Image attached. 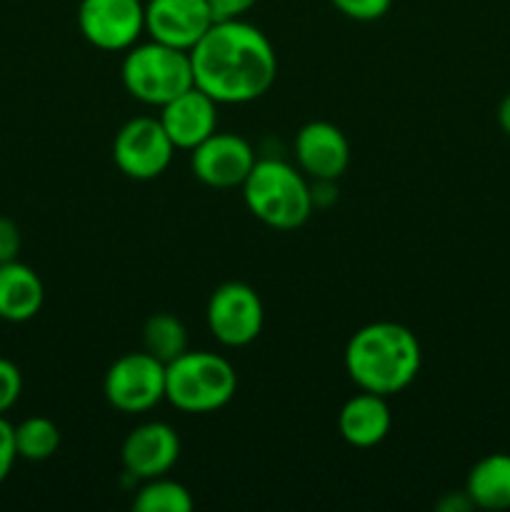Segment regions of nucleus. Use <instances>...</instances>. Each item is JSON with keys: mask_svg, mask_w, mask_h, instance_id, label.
Segmentation results:
<instances>
[{"mask_svg": "<svg viewBox=\"0 0 510 512\" xmlns=\"http://www.w3.org/2000/svg\"><path fill=\"white\" fill-rule=\"evenodd\" d=\"M195 88L218 105H243L263 98L278 75V55L255 25L218 20L190 50Z\"/></svg>", "mask_w": 510, "mask_h": 512, "instance_id": "obj_1", "label": "nucleus"}, {"mask_svg": "<svg viewBox=\"0 0 510 512\" xmlns=\"http://www.w3.org/2000/svg\"><path fill=\"white\" fill-rule=\"evenodd\" d=\"M423 350L410 328L400 323H370L345 348V373L365 393L398 395L420 373Z\"/></svg>", "mask_w": 510, "mask_h": 512, "instance_id": "obj_2", "label": "nucleus"}, {"mask_svg": "<svg viewBox=\"0 0 510 512\" xmlns=\"http://www.w3.org/2000/svg\"><path fill=\"white\" fill-rule=\"evenodd\" d=\"M250 213L275 230H298L313 215V193L303 175L285 160H255L243 183Z\"/></svg>", "mask_w": 510, "mask_h": 512, "instance_id": "obj_3", "label": "nucleus"}, {"mask_svg": "<svg viewBox=\"0 0 510 512\" xmlns=\"http://www.w3.org/2000/svg\"><path fill=\"white\" fill-rule=\"evenodd\" d=\"M235 390L238 373L223 355L188 350L165 365V400L180 413H215L235 398Z\"/></svg>", "mask_w": 510, "mask_h": 512, "instance_id": "obj_4", "label": "nucleus"}, {"mask_svg": "<svg viewBox=\"0 0 510 512\" xmlns=\"http://www.w3.org/2000/svg\"><path fill=\"white\" fill-rule=\"evenodd\" d=\"M120 78L135 100L163 108L195 85L190 50L173 48L158 40L133 45L125 50Z\"/></svg>", "mask_w": 510, "mask_h": 512, "instance_id": "obj_5", "label": "nucleus"}, {"mask_svg": "<svg viewBox=\"0 0 510 512\" xmlns=\"http://www.w3.org/2000/svg\"><path fill=\"white\" fill-rule=\"evenodd\" d=\"M105 400L120 413H148L165 400V363L150 353H128L105 373Z\"/></svg>", "mask_w": 510, "mask_h": 512, "instance_id": "obj_6", "label": "nucleus"}, {"mask_svg": "<svg viewBox=\"0 0 510 512\" xmlns=\"http://www.w3.org/2000/svg\"><path fill=\"white\" fill-rule=\"evenodd\" d=\"M205 320L218 340L225 348H245L260 335L265 323L263 300L250 285L230 283L218 285L213 290L205 308Z\"/></svg>", "mask_w": 510, "mask_h": 512, "instance_id": "obj_7", "label": "nucleus"}, {"mask_svg": "<svg viewBox=\"0 0 510 512\" xmlns=\"http://www.w3.org/2000/svg\"><path fill=\"white\" fill-rule=\"evenodd\" d=\"M173 140L160 118H133L118 130L113 140V160L123 175L133 180H155L165 173L175 153Z\"/></svg>", "mask_w": 510, "mask_h": 512, "instance_id": "obj_8", "label": "nucleus"}, {"mask_svg": "<svg viewBox=\"0 0 510 512\" xmlns=\"http://www.w3.org/2000/svg\"><path fill=\"white\" fill-rule=\"evenodd\" d=\"M78 28L98 50L120 53L143 35L145 5L140 0H80Z\"/></svg>", "mask_w": 510, "mask_h": 512, "instance_id": "obj_9", "label": "nucleus"}, {"mask_svg": "<svg viewBox=\"0 0 510 512\" xmlns=\"http://www.w3.org/2000/svg\"><path fill=\"white\" fill-rule=\"evenodd\" d=\"M190 168L195 178L208 188H235L243 185L255 165V153L245 138L235 133H218L215 130L208 140L190 150Z\"/></svg>", "mask_w": 510, "mask_h": 512, "instance_id": "obj_10", "label": "nucleus"}, {"mask_svg": "<svg viewBox=\"0 0 510 512\" xmlns=\"http://www.w3.org/2000/svg\"><path fill=\"white\" fill-rule=\"evenodd\" d=\"M208 0H148L145 30L153 40L180 50H193L213 25Z\"/></svg>", "mask_w": 510, "mask_h": 512, "instance_id": "obj_11", "label": "nucleus"}, {"mask_svg": "<svg viewBox=\"0 0 510 512\" xmlns=\"http://www.w3.org/2000/svg\"><path fill=\"white\" fill-rule=\"evenodd\" d=\"M123 468L135 480L163 478L180 458V438L168 423H145L130 430L123 443Z\"/></svg>", "mask_w": 510, "mask_h": 512, "instance_id": "obj_12", "label": "nucleus"}, {"mask_svg": "<svg viewBox=\"0 0 510 512\" xmlns=\"http://www.w3.org/2000/svg\"><path fill=\"white\" fill-rule=\"evenodd\" d=\"M295 158L313 180H338L350 165L348 138L338 125L313 120L295 135Z\"/></svg>", "mask_w": 510, "mask_h": 512, "instance_id": "obj_13", "label": "nucleus"}, {"mask_svg": "<svg viewBox=\"0 0 510 512\" xmlns=\"http://www.w3.org/2000/svg\"><path fill=\"white\" fill-rule=\"evenodd\" d=\"M160 110V123L180 150H195L218 130V103L195 85Z\"/></svg>", "mask_w": 510, "mask_h": 512, "instance_id": "obj_14", "label": "nucleus"}, {"mask_svg": "<svg viewBox=\"0 0 510 512\" xmlns=\"http://www.w3.org/2000/svg\"><path fill=\"white\" fill-rule=\"evenodd\" d=\"M393 425L388 403L383 395L358 393L340 408L338 430L353 448H375L383 443Z\"/></svg>", "mask_w": 510, "mask_h": 512, "instance_id": "obj_15", "label": "nucleus"}, {"mask_svg": "<svg viewBox=\"0 0 510 512\" xmlns=\"http://www.w3.org/2000/svg\"><path fill=\"white\" fill-rule=\"evenodd\" d=\"M45 300L43 280L20 260L0 263V320L25 323L40 313Z\"/></svg>", "mask_w": 510, "mask_h": 512, "instance_id": "obj_16", "label": "nucleus"}, {"mask_svg": "<svg viewBox=\"0 0 510 512\" xmlns=\"http://www.w3.org/2000/svg\"><path fill=\"white\" fill-rule=\"evenodd\" d=\"M465 493L480 510H510V455L493 453L480 458L470 468Z\"/></svg>", "mask_w": 510, "mask_h": 512, "instance_id": "obj_17", "label": "nucleus"}, {"mask_svg": "<svg viewBox=\"0 0 510 512\" xmlns=\"http://www.w3.org/2000/svg\"><path fill=\"white\" fill-rule=\"evenodd\" d=\"M143 350L160 363H173L175 358L188 353V330L170 313L150 315L143 325Z\"/></svg>", "mask_w": 510, "mask_h": 512, "instance_id": "obj_18", "label": "nucleus"}, {"mask_svg": "<svg viewBox=\"0 0 510 512\" xmlns=\"http://www.w3.org/2000/svg\"><path fill=\"white\" fill-rule=\"evenodd\" d=\"M60 448V430L58 425L43 415H33V418L23 420L15 428V450L18 458L30 460V463H43V460L53 458Z\"/></svg>", "mask_w": 510, "mask_h": 512, "instance_id": "obj_19", "label": "nucleus"}, {"mask_svg": "<svg viewBox=\"0 0 510 512\" xmlns=\"http://www.w3.org/2000/svg\"><path fill=\"white\" fill-rule=\"evenodd\" d=\"M135 512H190L193 510V498L188 488L175 480L153 478L145 480L143 488L138 490L133 500Z\"/></svg>", "mask_w": 510, "mask_h": 512, "instance_id": "obj_20", "label": "nucleus"}, {"mask_svg": "<svg viewBox=\"0 0 510 512\" xmlns=\"http://www.w3.org/2000/svg\"><path fill=\"white\" fill-rule=\"evenodd\" d=\"M345 18L358 20V23H370V20L383 18L390 10L393 0H330Z\"/></svg>", "mask_w": 510, "mask_h": 512, "instance_id": "obj_21", "label": "nucleus"}, {"mask_svg": "<svg viewBox=\"0 0 510 512\" xmlns=\"http://www.w3.org/2000/svg\"><path fill=\"white\" fill-rule=\"evenodd\" d=\"M20 393H23V375L18 365L8 358H0V415L18 403Z\"/></svg>", "mask_w": 510, "mask_h": 512, "instance_id": "obj_22", "label": "nucleus"}, {"mask_svg": "<svg viewBox=\"0 0 510 512\" xmlns=\"http://www.w3.org/2000/svg\"><path fill=\"white\" fill-rule=\"evenodd\" d=\"M15 460H18V450H15V428L0 415V483L10 475Z\"/></svg>", "mask_w": 510, "mask_h": 512, "instance_id": "obj_23", "label": "nucleus"}, {"mask_svg": "<svg viewBox=\"0 0 510 512\" xmlns=\"http://www.w3.org/2000/svg\"><path fill=\"white\" fill-rule=\"evenodd\" d=\"M20 245V228L10 218L0 215V263H10V260H18Z\"/></svg>", "mask_w": 510, "mask_h": 512, "instance_id": "obj_24", "label": "nucleus"}, {"mask_svg": "<svg viewBox=\"0 0 510 512\" xmlns=\"http://www.w3.org/2000/svg\"><path fill=\"white\" fill-rule=\"evenodd\" d=\"M258 0H208V8L213 13V20H238L248 13Z\"/></svg>", "mask_w": 510, "mask_h": 512, "instance_id": "obj_25", "label": "nucleus"}, {"mask_svg": "<svg viewBox=\"0 0 510 512\" xmlns=\"http://www.w3.org/2000/svg\"><path fill=\"white\" fill-rule=\"evenodd\" d=\"M473 508H475L473 500H470V495L465 493V490H463V493H448L438 503L440 512H468Z\"/></svg>", "mask_w": 510, "mask_h": 512, "instance_id": "obj_26", "label": "nucleus"}, {"mask_svg": "<svg viewBox=\"0 0 510 512\" xmlns=\"http://www.w3.org/2000/svg\"><path fill=\"white\" fill-rule=\"evenodd\" d=\"M498 123H500V128H503V133L510 135V93L505 95L503 103H500V108H498Z\"/></svg>", "mask_w": 510, "mask_h": 512, "instance_id": "obj_27", "label": "nucleus"}]
</instances>
